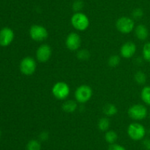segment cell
<instances>
[{"instance_id": "22", "label": "cell", "mask_w": 150, "mask_h": 150, "mask_svg": "<svg viewBox=\"0 0 150 150\" xmlns=\"http://www.w3.org/2000/svg\"><path fill=\"white\" fill-rule=\"evenodd\" d=\"M120 63V57L117 54H114V55L111 56V57L108 58V63L111 67H116V66H118Z\"/></svg>"}, {"instance_id": "20", "label": "cell", "mask_w": 150, "mask_h": 150, "mask_svg": "<svg viewBox=\"0 0 150 150\" xmlns=\"http://www.w3.org/2000/svg\"><path fill=\"white\" fill-rule=\"evenodd\" d=\"M134 79L136 82L139 85H144L146 81V76L143 71H137L134 75Z\"/></svg>"}, {"instance_id": "4", "label": "cell", "mask_w": 150, "mask_h": 150, "mask_svg": "<svg viewBox=\"0 0 150 150\" xmlns=\"http://www.w3.org/2000/svg\"><path fill=\"white\" fill-rule=\"evenodd\" d=\"M93 91L92 88L87 85H81L75 91V99L79 103H86L92 98Z\"/></svg>"}, {"instance_id": "11", "label": "cell", "mask_w": 150, "mask_h": 150, "mask_svg": "<svg viewBox=\"0 0 150 150\" xmlns=\"http://www.w3.org/2000/svg\"><path fill=\"white\" fill-rule=\"evenodd\" d=\"M14 32L9 27H4L0 30V46H7L14 39Z\"/></svg>"}, {"instance_id": "14", "label": "cell", "mask_w": 150, "mask_h": 150, "mask_svg": "<svg viewBox=\"0 0 150 150\" xmlns=\"http://www.w3.org/2000/svg\"><path fill=\"white\" fill-rule=\"evenodd\" d=\"M77 107V103L73 100H67V101H64L62 105V109L63 111L67 113H72L75 112Z\"/></svg>"}, {"instance_id": "13", "label": "cell", "mask_w": 150, "mask_h": 150, "mask_svg": "<svg viewBox=\"0 0 150 150\" xmlns=\"http://www.w3.org/2000/svg\"><path fill=\"white\" fill-rule=\"evenodd\" d=\"M135 34L139 40L145 41L149 36V30L145 25L139 24L135 28Z\"/></svg>"}, {"instance_id": "9", "label": "cell", "mask_w": 150, "mask_h": 150, "mask_svg": "<svg viewBox=\"0 0 150 150\" xmlns=\"http://www.w3.org/2000/svg\"><path fill=\"white\" fill-rule=\"evenodd\" d=\"M81 44V38L76 32H70L65 40V45L70 51H77Z\"/></svg>"}, {"instance_id": "25", "label": "cell", "mask_w": 150, "mask_h": 150, "mask_svg": "<svg viewBox=\"0 0 150 150\" xmlns=\"http://www.w3.org/2000/svg\"><path fill=\"white\" fill-rule=\"evenodd\" d=\"M143 15H144V12L141 8L135 9V10H133V13H132V16H133V17L136 19H142Z\"/></svg>"}, {"instance_id": "26", "label": "cell", "mask_w": 150, "mask_h": 150, "mask_svg": "<svg viewBox=\"0 0 150 150\" xmlns=\"http://www.w3.org/2000/svg\"><path fill=\"white\" fill-rule=\"evenodd\" d=\"M108 150H126V149L123 146L120 145L118 144H110V146H108Z\"/></svg>"}, {"instance_id": "1", "label": "cell", "mask_w": 150, "mask_h": 150, "mask_svg": "<svg viewBox=\"0 0 150 150\" xmlns=\"http://www.w3.org/2000/svg\"><path fill=\"white\" fill-rule=\"evenodd\" d=\"M71 24L76 30L84 31L89 27V19L88 16L81 12L74 13L70 19Z\"/></svg>"}, {"instance_id": "12", "label": "cell", "mask_w": 150, "mask_h": 150, "mask_svg": "<svg viewBox=\"0 0 150 150\" xmlns=\"http://www.w3.org/2000/svg\"><path fill=\"white\" fill-rule=\"evenodd\" d=\"M136 51V44L131 41L125 43L120 48V54L125 59H130L134 56Z\"/></svg>"}, {"instance_id": "15", "label": "cell", "mask_w": 150, "mask_h": 150, "mask_svg": "<svg viewBox=\"0 0 150 150\" xmlns=\"http://www.w3.org/2000/svg\"><path fill=\"white\" fill-rule=\"evenodd\" d=\"M103 112L105 116H113L117 114V112H118V109L114 104L108 103V104L104 105L103 108Z\"/></svg>"}, {"instance_id": "10", "label": "cell", "mask_w": 150, "mask_h": 150, "mask_svg": "<svg viewBox=\"0 0 150 150\" xmlns=\"http://www.w3.org/2000/svg\"><path fill=\"white\" fill-rule=\"evenodd\" d=\"M52 55V49L48 44H42L36 51L37 60L40 63H46Z\"/></svg>"}, {"instance_id": "24", "label": "cell", "mask_w": 150, "mask_h": 150, "mask_svg": "<svg viewBox=\"0 0 150 150\" xmlns=\"http://www.w3.org/2000/svg\"><path fill=\"white\" fill-rule=\"evenodd\" d=\"M83 7V2L81 0H76L73 4V9L76 13L80 12Z\"/></svg>"}, {"instance_id": "23", "label": "cell", "mask_w": 150, "mask_h": 150, "mask_svg": "<svg viewBox=\"0 0 150 150\" xmlns=\"http://www.w3.org/2000/svg\"><path fill=\"white\" fill-rule=\"evenodd\" d=\"M90 57V53L86 49H81L78 51L77 57L78 59L81 60H88Z\"/></svg>"}, {"instance_id": "3", "label": "cell", "mask_w": 150, "mask_h": 150, "mask_svg": "<svg viewBox=\"0 0 150 150\" xmlns=\"http://www.w3.org/2000/svg\"><path fill=\"white\" fill-rule=\"evenodd\" d=\"M53 96L58 100H64L70 95V89L69 85L64 82H57L51 89Z\"/></svg>"}, {"instance_id": "5", "label": "cell", "mask_w": 150, "mask_h": 150, "mask_svg": "<svg viewBox=\"0 0 150 150\" xmlns=\"http://www.w3.org/2000/svg\"><path fill=\"white\" fill-rule=\"evenodd\" d=\"M116 27L117 30L122 34L130 33L135 28L134 21L131 18L122 16L116 21Z\"/></svg>"}, {"instance_id": "2", "label": "cell", "mask_w": 150, "mask_h": 150, "mask_svg": "<svg viewBox=\"0 0 150 150\" xmlns=\"http://www.w3.org/2000/svg\"><path fill=\"white\" fill-rule=\"evenodd\" d=\"M127 135L133 141H140L144 139L146 135V129L140 123H132L127 127Z\"/></svg>"}, {"instance_id": "8", "label": "cell", "mask_w": 150, "mask_h": 150, "mask_svg": "<svg viewBox=\"0 0 150 150\" xmlns=\"http://www.w3.org/2000/svg\"><path fill=\"white\" fill-rule=\"evenodd\" d=\"M20 71L26 76H31L35 72L37 63L35 59L32 57H26L22 59L20 63Z\"/></svg>"}, {"instance_id": "17", "label": "cell", "mask_w": 150, "mask_h": 150, "mask_svg": "<svg viewBox=\"0 0 150 150\" xmlns=\"http://www.w3.org/2000/svg\"><path fill=\"white\" fill-rule=\"evenodd\" d=\"M142 101L147 105H150V86L144 87L141 92Z\"/></svg>"}, {"instance_id": "30", "label": "cell", "mask_w": 150, "mask_h": 150, "mask_svg": "<svg viewBox=\"0 0 150 150\" xmlns=\"http://www.w3.org/2000/svg\"><path fill=\"white\" fill-rule=\"evenodd\" d=\"M149 116H150V114H149Z\"/></svg>"}, {"instance_id": "16", "label": "cell", "mask_w": 150, "mask_h": 150, "mask_svg": "<svg viewBox=\"0 0 150 150\" xmlns=\"http://www.w3.org/2000/svg\"><path fill=\"white\" fill-rule=\"evenodd\" d=\"M118 138L117 133L114 130H108L106 131L105 134V140L107 143L109 144H115Z\"/></svg>"}, {"instance_id": "27", "label": "cell", "mask_w": 150, "mask_h": 150, "mask_svg": "<svg viewBox=\"0 0 150 150\" xmlns=\"http://www.w3.org/2000/svg\"><path fill=\"white\" fill-rule=\"evenodd\" d=\"M49 138V135H48V132L46 131H44L40 133L39 135V139L41 141H45L48 139Z\"/></svg>"}, {"instance_id": "28", "label": "cell", "mask_w": 150, "mask_h": 150, "mask_svg": "<svg viewBox=\"0 0 150 150\" xmlns=\"http://www.w3.org/2000/svg\"><path fill=\"white\" fill-rule=\"evenodd\" d=\"M144 148L146 150H150V138H146L142 142Z\"/></svg>"}, {"instance_id": "19", "label": "cell", "mask_w": 150, "mask_h": 150, "mask_svg": "<svg viewBox=\"0 0 150 150\" xmlns=\"http://www.w3.org/2000/svg\"><path fill=\"white\" fill-rule=\"evenodd\" d=\"M26 150H41L40 142L38 140H30L26 144Z\"/></svg>"}, {"instance_id": "29", "label": "cell", "mask_w": 150, "mask_h": 150, "mask_svg": "<svg viewBox=\"0 0 150 150\" xmlns=\"http://www.w3.org/2000/svg\"><path fill=\"white\" fill-rule=\"evenodd\" d=\"M0 137H1V130H0Z\"/></svg>"}, {"instance_id": "18", "label": "cell", "mask_w": 150, "mask_h": 150, "mask_svg": "<svg viewBox=\"0 0 150 150\" xmlns=\"http://www.w3.org/2000/svg\"><path fill=\"white\" fill-rule=\"evenodd\" d=\"M110 124H111V123H110L109 119L106 117H103L99 120L98 124V126L100 130L105 132V131L108 130V129L110 127Z\"/></svg>"}, {"instance_id": "21", "label": "cell", "mask_w": 150, "mask_h": 150, "mask_svg": "<svg viewBox=\"0 0 150 150\" xmlns=\"http://www.w3.org/2000/svg\"><path fill=\"white\" fill-rule=\"evenodd\" d=\"M143 57L146 61L150 63V42L146 43L144 44L142 50Z\"/></svg>"}, {"instance_id": "7", "label": "cell", "mask_w": 150, "mask_h": 150, "mask_svg": "<svg viewBox=\"0 0 150 150\" xmlns=\"http://www.w3.org/2000/svg\"><path fill=\"white\" fill-rule=\"evenodd\" d=\"M29 35L33 41L37 42L43 41L48 38V32L45 26L39 24L32 25L29 29Z\"/></svg>"}, {"instance_id": "6", "label": "cell", "mask_w": 150, "mask_h": 150, "mask_svg": "<svg viewBox=\"0 0 150 150\" xmlns=\"http://www.w3.org/2000/svg\"><path fill=\"white\" fill-rule=\"evenodd\" d=\"M130 119L136 121H141L147 116V108L144 104H136L132 105L127 110Z\"/></svg>"}]
</instances>
